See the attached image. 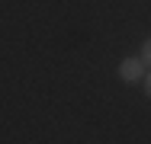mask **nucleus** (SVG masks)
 <instances>
[{
    "mask_svg": "<svg viewBox=\"0 0 151 144\" xmlns=\"http://www.w3.org/2000/svg\"><path fill=\"white\" fill-rule=\"evenodd\" d=\"M145 61L142 58H122L119 61V80L122 83H142V77H145Z\"/></svg>",
    "mask_w": 151,
    "mask_h": 144,
    "instance_id": "f257e3e1",
    "label": "nucleus"
},
{
    "mask_svg": "<svg viewBox=\"0 0 151 144\" xmlns=\"http://www.w3.org/2000/svg\"><path fill=\"white\" fill-rule=\"evenodd\" d=\"M142 61H145V67H151V38H145V42H142Z\"/></svg>",
    "mask_w": 151,
    "mask_h": 144,
    "instance_id": "f03ea898",
    "label": "nucleus"
},
{
    "mask_svg": "<svg viewBox=\"0 0 151 144\" xmlns=\"http://www.w3.org/2000/svg\"><path fill=\"white\" fill-rule=\"evenodd\" d=\"M142 86H145V96L151 99V67L145 71V77H142Z\"/></svg>",
    "mask_w": 151,
    "mask_h": 144,
    "instance_id": "7ed1b4c3",
    "label": "nucleus"
}]
</instances>
